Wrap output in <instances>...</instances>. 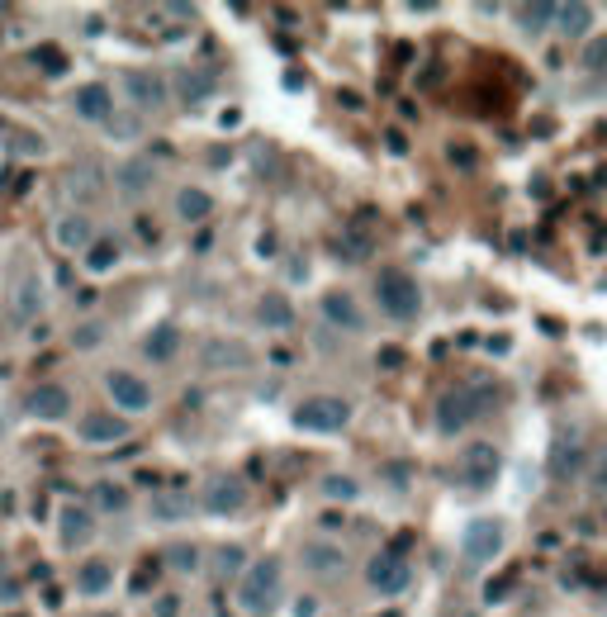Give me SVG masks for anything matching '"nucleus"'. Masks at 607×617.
<instances>
[{"mask_svg":"<svg viewBox=\"0 0 607 617\" xmlns=\"http://www.w3.org/2000/svg\"><path fill=\"white\" fill-rule=\"evenodd\" d=\"M323 494H328V498H342V504H347V498L361 494V485H356L351 475H328V480H323Z\"/></svg>","mask_w":607,"mask_h":617,"instance_id":"34","label":"nucleus"},{"mask_svg":"<svg viewBox=\"0 0 607 617\" xmlns=\"http://www.w3.org/2000/svg\"><path fill=\"white\" fill-rule=\"evenodd\" d=\"M295 617H313V598H299V604H295Z\"/></svg>","mask_w":607,"mask_h":617,"instance_id":"47","label":"nucleus"},{"mask_svg":"<svg viewBox=\"0 0 607 617\" xmlns=\"http://www.w3.org/2000/svg\"><path fill=\"white\" fill-rule=\"evenodd\" d=\"M166 560H172L176 565V570H185V575H195L199 570V551H195V546H172V551H166Z\"/></svg>","mask_w":607,"mask_h":617,"instance_id":"35","label":"nucleus"},{"mask_svg":"<svg viewBox=\"0 0 607 617\" xmlns=\"http://www.w3.org/2000/svg\"><path fill=\"white\" fill-rule=\"evenodd\" d=\"M176 347H180V332H176L172 323H162V328H152V338L143 342V352H147L152 361H172Z\"/></svg>","mask_w":607,"mask_h":617,"instance_id":"25","label":"nucleus"},{"mask_svg":"<svg viewBox=\"0 0 607 617\" xmlns=\"http://www.w3.org/2000/svg\"><path fill=\"white\" fill-rule=\"evenodd\" d=\"M218 570H224V575H238L242 570V551H238V546H224V551H218Z\"/></svg>","mask_w":607,"mask_h":617,"instance_id":"39","label":"nucleus"},{"mask_svg":"<svg viewBox=\"0 0 607 617\" xmlns=\"http://www.w3.org/2000/svg\"><path fill=\"white\" fill-rule=\"evenodd\" d=\"M584 446H579V437H560L555 442V452H550V475L555 480H575L579 471H584Z\"/></svg>","mask_w":607,"mask_h":617,"instance_id":"16","label":"nucleus"},{"mask_svg":"<svg viewBox=\"0 0 607 617\" xmlns=\"http://www.w3.org/2000/svg\"><path fill=\"white\" fill-rule=\"evenodd\" d=\"M152 575H157V565H147V570H138V575H133V589H147V585H152Z\"/></svg>","mask_w":607,"mask_h":617,"instance_id":"46","label":"nucleus"},{"mask_svg":"<svg viewBox=\"0 0 607 617\" xmlns=\"http://www.w3.org/2000/svg\"><path fill=\"white\" fill-rule=\"evenodd\" d=\"M257 319H261L266 328H290V323H295V304H290L285 295H261Z\"/></svg>","mask_w":607,"mask_h":617,"instance_id":"23","label":"nucleus"},{"mask_svg":"<svg viewBox=\"0 0 607 617\" xmlns=\"http://www.w3.org/2000/svg\"><path fill=\"white\" fill-rule=\"evenodd\" d=\"M209 209H214V199H209L205 190H195V186H185V190L176 195V214H180V219H190V224L209 219Z\"/></svg>","mask_w":607,"mask_h":617,"instance_id":"26","label":"nucleus"},{"mask_svg":"<svg viewBox=\"0 0 607 617\" xmlns=\"http://www.w3.org/2000/svg\"><path fill=\"white\" fill-rule=\"evenodd\" d=\"M95 617H114V613H95Z\"/></svg>","mask_w":607,"mask_h":617,"instance_id":"48","label":"nucleus"},{"mask_svg":"<svg viewBox=\"0 0 607 617\" xmlns=\"http://www.w3.org/2000/svg\"><path fill=\"white\" fill-rule=\"evenodd\" d=\"M199 361H205V371H242V366L251 361V352H247V342L214 338V342H205V352H199Z\"/></svg>","mask_w":607,"mask_h":617,"instance_id":"10","label":"nucleus"},{"mask_svg":"<svg viewBox=\"0 0 607 617\" xmlns=\"http://www.w3.org/2000/svg\"><path fill=\"white\" fill-rule=\"evenodd\" d=\"M29 57H33V62H39V66H43V72H48V76H62V72H66V53H62V48H57V43H39V48H33V53H29Z\"/></svg>","mask_w":607,"mask_h":617,"instance_id":"30","label":"nucleus"},{"mask_svg":"<svg viewBox=\"0 0 607 617\" xmlns=\"http://www.w3.org/2000/svg\"><path fill=\"white\" fill-rule=\"evenodd\" d=\"M295 423L309 427V432H342L351 423V404L337 394H313L295 409Z\"/></svg>","mask_w":607,"mask_h":617,"instance_id":"3","label":"nucleus"},{"mask_svg":"<svg viewBox=\"0 0 607 617\" xmlns=\"http://www.w3.org/2000/svg\"><path fill=\"white\" fill-rule=\"evenodd\" d=\"M176 613H180V598H176V594L157 598V617H176Z\"/></svg>","mask_w":607,"mask_h":617,"instance_id":"44","label":"nucleus"},{"mask_svg":"<svg viewBox=\"0 0 607 617\" xmlns=\"http://www.w3.org/2000/svg\"><path fill=\"white\" fill-rule=\"evenodd\" d=\"M110 133H114V138H138L143 119H138V114H110Z\"/></svg>","mask_w":607,"mask_h":617,"instance_id":"36","label":"nucleus"},{"mask_svg":"<svg viewBox=\"0 0 607 617\" xmlns=\"http://www.w3.org/2000/svg\"><path fill=\"white\" fill-rule=\"evenodd\" d=\"M147 186H152V162L138 157V162H124L119 166V190L124 195H143Z\"/></svg>","mask_w":607,"mask_h":617,"instance_id":"27","label":"nucleus"},{"mask_svg":"<svg viewBox=\"0 0 607 617\" xmlns=\"http://www.w3.org/2000/svg\"><path fill=\"white\" fill-rule=\"evenodd\" d=\"M14 153H24V157H43L48 153V147H43V138H39V133H14Z\"/></svg>","mask_w":607,"mask_h":617,"instance_id":"38","label":"nucleus"},{"mask_svg":"<svg viewBox=\"0 0 607 617\" xmlns=\"http://www.w3.org/2000/svg\"><path fill=\"white\" fill-rule=\"evenodd\" d=\"M461 551L470 565H484V560H494L503 551V523L498 518H475L465 527V537H461Z\"/></svg>","mask_w":607,"mask_h":617,"instance_id":"4","label":"nucleus"},{"mask_svg":"<svg viewBox=\"0 0 607 617\" xmlns=\"http://www.w3.org/2000/svg\"><path fill=\"white\" fill-rule=\"evenodd\" d=\"M494 475H498V452L488 442H475V446H465L461 452V480L470 489H484V485H494Z\"/></svg>","mask_w":607,"mask_h":617,"instance_id":"6","label":"nucleus"},{"mask_svg":"<svg viewBox=\"0 0 607 617\" xmlns=\"http://www.w3.org/2000/svg\"><path fill=\"white\" fill-rule=\"evenodd\" d=\"M214 91V76L209 72H195V66H185V72L176 76V95L185 100V105H199V100H205Z\"/></svg>","mask_w":607,"mask_h":617,"instance_id":"22","label":"nucleus"},{"mask_svg":"<svg viewBox=\"0 0 607 617\" xmlns=\"http://www.w3.org/2000/svg\"><path fill=\"white\" fill-rule=\"evenodd\" d=\"M0 598H5V604H14V598H20V579L0 575Z\"/></svg>","mask_w":607,"mask_h":617,"instance_id":"43","label":"nucleus"},{"mask_svg":"<svg viewBox=\"0 0 607 617\" xmlns=\"http://www.w3.org/2000/svg\"><path fill=\"white\" fill-rule=\"evenodd\" d=\"M185 513H190V494H185V489L152 494V518H157V523H180Z\"/></svg>","mask_w":607,"mask_h":617,"instance_id":"20","label":"nucleus"},{"mask_svg":"<svg viewBox=\"0 0 607 617\" xmlns=\"http://www.w3.org/2000/svg\"><path fill=\"white\" fill-rule=\"evenodd\" d=\"M342 546H332V542H309L304 546V570H313V575H337L342 570Z\"/></svg>","mask_w":607,"mask_h":617,"instance_id":"17","label":"nucleus"},{"mask_svg":"<svg viewBox=\"0 0 607 617\" xmlns=\"http://www.w3.org/2000/svg\"><path fill=\"white\" fill-rule=\"evenodd\" d=\"M475 419H479V413H475V404H470L465 390L442 394V404H436V427H442V432H461L465 423H475Z\"/></svg>","mask_w":607,"mask_h":617,"instance_id":"13","label":"nucleus"},{"mask_svg":"<svg viewBox=\"0 0 607 617\" xmlns=\"http://www.w3.org/2000/svg\"><path fill=\"white\" fill-rule=\"evenodd\" d=\"M375 295H380V309L390 313V319H413L418 304H423L418 280L409 271H399V266H390V271L375 276Z\"/></svg>","mask_w":607,"mask_h":617,"instance_id":"2","label":"nucleus"},{"mask_svg":"<svg viewBox=\"0 0 607 617\" xmlns=\"http://www.w3.org/2000/svg\"><path fill=\"white\" fill-rule=\"evenodd\" d=\"M57 532H62V542H66V546H86V542H91V532H95L91 508L66 504V508L57 513Z\"/></svg>","mask_w":607,"mask_h":617,"instance_id":"14","label":"nucleus"},{"mask_svg":"<svg viewBox=\"0 0 607 617\" xmlns=\"http://www.w3.org/2000/svg\"><path fill=\"white\" fill-rule=\"evenodd\" d=\"M76 114H81V119H105V124H110V114H114V105H110V91L100 86V81H91V86H81V91H76Z\"/></svg>","mask_w":607,"mask_h":617,"instance_id":"18","label":"nucleus"},{"mask_svg":"<svg viewBox=\"0 0 607 617\" xmlns=\"http://www.w3.org/2000/svg\"><path fill=\"white\" fill-rule=\"evenodd\" d=\"M555 24H560V33H569V39H579V33L594 29V5H584V0H569V5L555 10Z\"/></svg>","mask_w":607,"mask_h":617,"instance_id":"21","label":"nucleus"},{"mask_svg":"<svg viewBox=\"0 0 607 617\" xmlns=\"http://www.w3.org/2000/svg\"><path fill=\"white\" fill-rule=\"evenodd\" d=\"M24 409L33 413V419L53 423V419H62V413L72 409V394H66L62 385H39V390H29V399H24Z\"/></svg>","mask_w":607,"mask_h":617,"instance_id":"11","label":"nucleus"},{"mask_svg":"<svg viewBox=\"0 0 607 617\" xmlns=\"http://www.w3.org/2000/svg\"><path fill=\"white\" fill-rule=\"evenodd\" d=\"M95 504L110 508V513H119V508H128V489L124 485H95Z\"/></svg>","mask_w":607,"mask_h":617,"instance_id":"33","label":"nucleus"},{"mask_svg":"<svg viewBox=\"0 0 607 617\" xmlns=\"http://www.w3.org/2000/svg\"><path fill=\"white\" fill-rule=\"evenodd\" d=\"M53 238L57 247H91V219L86 214H62L53 224Z\"/></svg>","mask_w":607,"mask_h":617,"instance_id":"19","label":"nucleus"},{"mask_svg":"<svg viewBox=\"0 0 607 617\" xmlns=\"http://www.w3.org/2000/svg\"><path fill=\"white\" fill-rule=\"evenodd\" d=\"M280 579H285V570H280V560H271V556L257 560V565H247V575H242V585H238L242 613H251V617L271 613L280 604Z\"/></svg>","mask_w":607,"mask_h":617,"instance_id":"1","label":"nucleus"},{"mask_svg":"<svg viewBox=\"0 0 607 617\" xmlns=\"http://www.w3.org/2000/svg\"><path fill=\"white\" fill-rule=\"evenodd\" d=\"M10 617H24V613H10Z\"/></svg>","mask_w":607,"mask_h":617,"instance_id":"49","label":"nucleus"},{"mask_svg":"<svg viewBox=\"0 0 607 617\" xmlns=\"http://www.w3.org/2000/svg\"><path fill=\"white\" fill-rule=\"evenodd\" d=\"M100 338H105V328H100V323H81L72 342H76V347H95Z\"/></svg>","mask_w":607,"mask_h":617,"instance_id":"40","label":"nucleus"},{"mask_svg":"<svg viewBox=\"0 0 607 617\" xmlns=\"http://www.w3.org/2000/svg\"><path fill=\"white\" fill-rule=\"evenodd\" d=\"M323 319L332 328H342V332H361L365 328V313L356 304V295H347V290H328L323 295Z\"/></svg>","mask_w":607,"mask_h":617,"instance_id":"7","label":"nucleus"},{"mask_svg":"<svg viewBox=\"0 0 607 617\" xmlns=\"http://www.w3.org/2000/svg\"><path fill=\"white\" fill-rule=\"evenodd\" d=\"M337 105H342V110H361V95L356 91H342V95H337Z\"/></svg>","mask_w":607,"mask_h":617,"instance_id":"45","label":"nucleus"},{"mask_svg":"<svg viewBox=\"0 0 607 617\" xmlns=\"http://www.w3.org/2000/svg\"><path fill=\"white\" fill-rule=\"evenodd\" d=\"M39 309H43V280L39 276H24V286L20 295H14V319H39Z\"/></svg>","mask_w":607,"mask_h":617,"instance_id":"24","label":"nucleus"},{"mask_svg":"<svg viewBox=\"0 0 607 617\" xmlns=\"http://www.w3.org/2000/svg\"><path fill=\"white\" fill-rule=\"evenodd\" d=\"M247 504V485H242V480H214V485L205 489V508L209 513H238Z\"/></svg>","mask_w":607,"mask_h":617,"instance_id":"15","label":"nucleus"},{"mask_svg":"<svg viewBox=\"0 0 607 617\" xmlns=\"http://www.w3.org/2000/svg\"><path fill=\"white\" fill-rule=\"evenodd\" d=\"M114 261H119V247H114V242H91L86 247V266H91V271H110Z\"/></svg>","mask_w":607,"mask_h":617,"instance_id":"32","label":"nucleus"},{"mask_svg":"<svg viewBox=\"0 0 607 617\" xmlns=\"http://www.w3.org/2000/svg\"><path fill=\"white\" fill-rule=\"evenodd\" d=\"M588 485H594L598 494H607V452L594 461V471H588Z\"/></svg>","mask_w":607,"mask_h":617,"instance_id":"41","label":"nucleus"},{"mask_svg":"<svg viewBox=\"0 0 607 617\" xmlns=\"http://www.w3.org/2000/svg\"><path fill=\"white\" fill-rule=\"evenodd\" d=\"M584 66H588V72H607V33L584 48Z\"/></svg>","mask_w":607,"mask_h":617,"instance_id":"37","label":"nucleus"},{"mask_svg":"<svg viewBox=\"0 0 607 617\" xmlns=\"http://www.w3.org/2000/svg\"><path fill=\"white\" fill-rule=\"evenodd\" d=\"M555 10H560V5H522L517 20H522V29H527V33H541L555 20Z\"/></svg>","mask_w":607,"mask_h":617,"instance_id":"31","label":"nucleus"},{"mask_svg":"<svg viewBox=\"0 0 607 617\" xmlns=\"http://www.w3.org/2000/svg\"><path fill=\"white\" fill-rule=\"evenodd\" d=\"M81 437H86L91 446L124 442L128 437V423L119 419V413H86V419H81Z\"/></svg>","mask_w":607,"mask_h":617,"instance_id":"12","label":"nucleus"},{"mask_svg":"<svg viewBox=\"0 0 607 617\" xmlns=\"http://www.w3.org/2000/svg\"><path fill=\"white\" fill-rule=\"evenodd\" d=\"M110 565L105 560H86L81 565V575H76V585H81V594H105L110 589Z\"/></svg>","mask_w":607,"mask_h":617,"instance_id":"28","label":"nucleus"},{"mask_svg":"<svg viewBox=\"0 0 607 617\" xmlns=\"http://www.w3.org/2000/svg\"><path fill=\"white\" fill-rule=\"evenodd\" d=\"M124 91H128V100H133L138 110H162V105H166V81H162L157 72H143V66L124 76Z\"/></svg>","mask_w":607,"mask_h":617,"instance_id":"9","label":"nucleus"},{"mask_svg":"<svg viewBox=\"0 0 607 617\" xmlns=\"http://www.w3.org/2000/svg\"><path fill=\"white\" fill-rule=\"evenodd\" d=\"M76 186H72V195H95L100 190V176H91V172H81V176H72Z\"/></svg>","mask_w":607,"mask_h":617,"instance_id":"42","label":"nucleus"},{"mask_svg":"<svg viewBox=\"0 0 607 617\" xmlns=\"http://www.w3.org/2000/svg\"><path fill=\"white\" fill-rule=\"evenodd\" d=\"M365 579L380 594H403V589H409V579H413V570H409V560H403L399 551H380L375 560L365 565Z\"/></svg>","mask_w":607,"mask_h":617,"instance_id":"5","label":"nucleus"},{"mask_svg":"<svg viewBox=\"0 0 607 617\" xmlns=\"http://www.w3.org/2000/svg\"><path fill=\"white\" fill-rule=\"evenodd\" d=\"M337 247H342L347 261H365V257H370V233H365L361 224H351L342 238H337Z\"/></svg>","mask_w":607,"mask_h":617,"instance_id":"29","label":"nucleus"},{"mask_svg":"<svg viewBox=\"0 0 607 617\" xmlns=\"http://www.w3.org/2000/svg\"><path fill=\"white\" fill-rule=\"evenodd\" d=\"M110 394H114V404L128 409V413H143L152 404V390H147V380H138L133 371H110Z\"/></svg>","mask_w":607,"mask_h":617,"instance_id":"8","label":"nucleus"}]
</instances>
